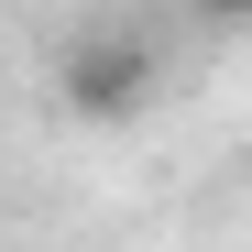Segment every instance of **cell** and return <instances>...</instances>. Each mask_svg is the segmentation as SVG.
I'll return each mask as SVG.
<instances>
[{
    "label": "cell",
    "mask_w": 252,
    "mask_h": 252,
    "mask_svg": "<svg viewBox=\"0 0 252 252\" xmlns=\"http://www.w3.org/2000/svg\"><path fill=\"white\" fill-rule=\"evenodd\" d=\"M55 99L77 121H132L154 99V44H143V33H77L66 66H55Z\"/></svg>",
    "instance_id": "cell-1"
},
{
    "label": "cell",
    "mask_w": 252,
    "mask_h": 252,
    "mask_svg": "<svg viewBox=\"0 0 252 252\" xmlns=\"http://www.w3.org/2000/svg\"><path fill=\"white\" fill-rule=\"evenodd\" d=\"M197 11H208V22H252V0H197Z\"/></svg>",
    "instance_id": "cell-2"
}]
</instances>
